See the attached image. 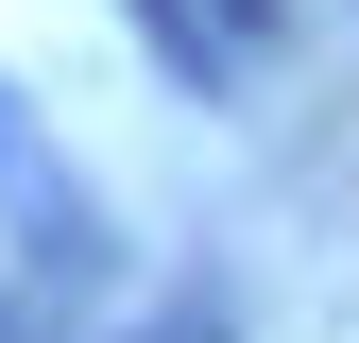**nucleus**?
Here are the masks:
<instances>
[{
  "mask_svg": "<svg viewBox=\"0 0 359 343\" xmlns=\"http://www.w3.org/2000/svg\"><path fill=\"white\" fill-rule=\"evenodd\" d=\"M0 206H18V240L52 257V275H86V257H103V240H86V189H69V172L18 138V103H0Z\"/></svg>",
  "mask_w": 359,
  "mask_h": 343,
  "instance_id": "f257e3e1",
  "label": "nucleus"
},
{
  "mask_svg": "<svg viewBox=\"0 0 359 343\" xmlns=\"http://www.w3.org/2000/svg\"><path fill=\"white\" fill-rule=\"evenodd\" d=\"M120 18H137V34H154V69H189V103H205V86H222V34L189 18V0H120Z\"/></svg>",
  "mask_w": 359,
  "mask_h": 343,
  "instance_id": "f03ea898",
  "label": "nucleus"
},
{
  "mask_svg": "<svg viewBox=\"0 0 359 343\" xmlns=\"http://www.w3.org/2000/svg\"><path fill=\"white\" fill-rule=\"evenodd\" d=\"M120 343H240L222 309H154V326H120Z\"/></svg>",
  "mask_w": 359,
  "mask_h": 343,
  "instance_id": "7ed1b4c3",
  "label": "nucleus"
},
{
  "mask_svg": "<svg viewBox=\"0 0 359 343\" xmlns=\"http://www.w3.org/2000/svg\"><path fill=\"white\" fill-rule=\"evenodd\" d=\"M222 34H274V0H222Z\"/></svg>",
  "mask_w": 359,
  "mask_h": 343,
  "instance_id": "20e7f679",
  "label": "nucleus"
}]
</instances>
